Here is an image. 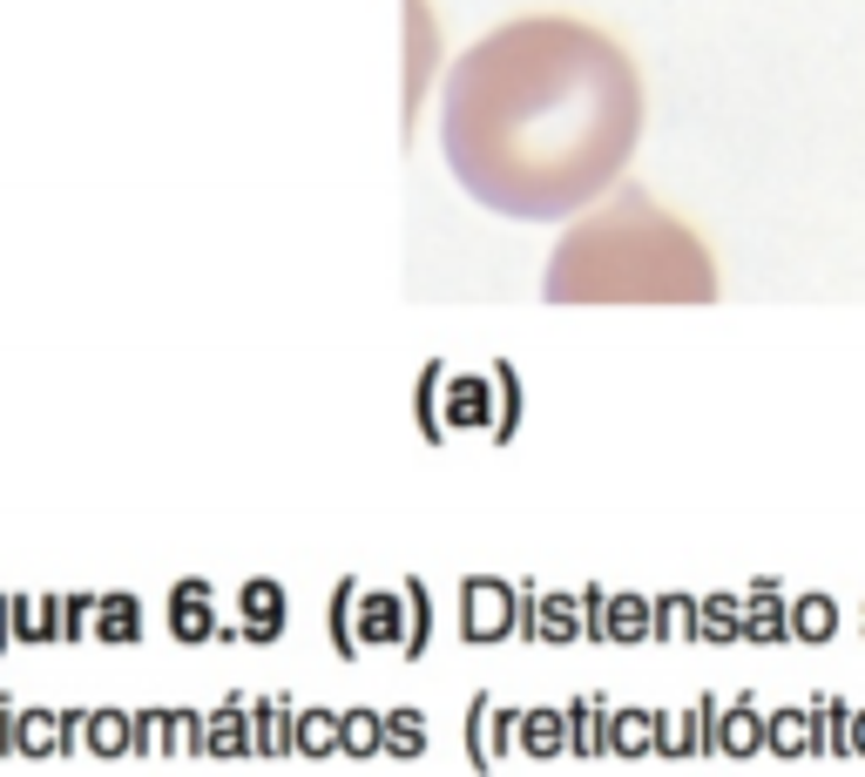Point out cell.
I'll list each match as a JSON object with an SVG mask.
<instances>
[{
	"label": "cell",
	"instance_id": "cell-1",
	"mask_svg": "<svg viewBox=\"0 0 865 777\" xmlns=\"http://www.w3.org/2000/svg\"><path fill=\"white\" fill-rule=\"evenodd\" d=\"M643 136V74L588 21L528 14L480 34L440 96V149L474 203L555 223L623 177Z\"/></svg>",
	"mask_w": 865,
	"mask_h": 777
},
{
	"label": "cell",
	"instance_id": "cell-2",
	"mask_svg": "<svg viewBox=\"0 0 865 777\" xmlns=\"http://www.w3.org/2000/svg\"><path fill=\"white\" fill-rule=\"evenodd\" d=\"M555 305H710L717 265L704 237L676 223L649 190H616L601 210L575 217L548 257Z\"/></svg>",
	"mask_w": 865,
	"mask_h": 777
},
{
	"label": "cell",
	"instance_id": "cell-3",
	"mask_svg": "<svg viewBox=\"0 0 865 777\" xmlns=\"http://www.w3.org/2000/svg\"><path fill=\"white\" fill-rule=\"evenodd\" d=\"M331 629H338V656H359L366 642H399L412 636V601L406 588H359V581H338L331 595Z\"/></svg>",
	"mask_w": 865,
	"mask_h": 777
},
{
	"label": "cell",
	"instance_id": "cell-4",
	"mask_svg": "<svg viewBox=\"0 0 865 777\" xmlns=\"http://www.w3.org/2000/svg\"><path fill=\"white\" fill-rule=\"evenodd\" d=\"M278 629H285V581L250 575L243 581V622H237V636L243 642H271Z\"/></svg>",
	"mask_w": 865,
	"mask_h": 777
},
{
	"label": "cell",
	"instance_id": "cell-5",
	"mask_svg": "<svg viewBox=\"0 0 865 777\" xmlns=\"http://www.w3.org/2000/svg\"><path fill=\"white\" fill-rule=\"evenodd\" d=\"M250 750H257V757L298 750V710H291L285 697H257V704H250Z\"/></svg>",
	"mask_w": 865,
	"mask_h": 777
},
{
	"label": "cell",
	"instance_id": "cell-6",
	"mask_svg": "<svg viewBox=\"0 0 865 777\" xmlns=\"http://www.w3.org/2000/svg\"><path fill=\"white\" fill-rule=\"evenodd\" d=\"M169 629H177L183 642L217 636V616H210V581H177V595H169Z\"/></svg>",
	"mask_w": 865,
	"mask_h": 777
},
{
	"label": "cell",
	"instance_id": "cell-7",
	"mask_svg": "<svg viewBox=\"0 0 865 777\" xmlns=\"http://www.w3.org/2000/svg\"><path fill=\"white\" fill-rule=\"evenodd\" d=\"M81 737H89L96 757H136V710H89Z\"/></svg>",
	"mask_w": 865,
	"mask_h": 777
},
{
	"label": "cell",
	"instance_id": "cell-8",
	"mask_svg": "<svg viewBox=\"0 0 865 777\" xmlns=\"http://www.w3.org/2000/svg\"><path fill=\"white\" fill-rule=\"evenodd\" d=\"M203 750H210V757H250V710H243L237 697L203 724Z\"/></svg>",
	"mask_w": 865,
	"mask_h": 777
},
{
	"label": "cell",
	"instance_id": "cell-9",
	"mask_svg": "<svg viewBox=\"0 0 865 777\" xmlns=\"http://www.w3.org/2000/svg\"><path fill=\"white\" fill-rule=\"evenodd\" d=\"M500 622H507V588L500 581H467V636L487 642V636H500Z\"/></svg>",
	"mask_w": 865,
	"mask_h": 777
},
{
	"label": "cell",
	"instance_id": "cell-10",
	"mask_svg": "<svg viewBox=\"0 0 865 777\" xmlns=\"http://www.w3.org/2000/svg\"><path fill=\"white\" fill-rule=\"evenodd\" d=\"M61 744H68V724L54 710H21L14 717V750L21 757H54Z\"/></svg>",
	"mask_w": 865,
	"mask_h": 777
},
{
	"label": "cell",
	"instance_id": "cell-11",
	"mask_svg": "<svg viewBox=\"0 0 865 777\" xmlns=\"http://www.w3.org/2000/svg\"><path fill=\"white\" fill-rule=\"evenodd\" d=\"M136 629H142V601L136 595H102L96 601V642H136Z\"/></svg>",
	"mask_w": 865,
	"mask_h": 777
},
{
	"label": "cell",
	"instance_id": "cell-12",
	"mask_svg": "<svg viewBox=\"0 0 865 777\" xmlns=\"http://www.w3.org/2000/svg\"><path fill=\"white\" fill-rule=\"evenodd\" d=\"M331 750H345V717L298 710V757H331Z\"/></svg>",
	"mask_w": 865,
	"mask_h": 777
},
{
	"label": "cell",
	"instance_id": "cell-13",
	"mask_svg": "<svg viewBox=\"0 0 865 777\" xmlns=\"http://www.w3.org/2000/svg\"><path fill=\"white\" fill-rule=\"evenodd\" d=\"M61 616H68V609H54L48 595H21V601H14V636H21V642H54Z\"/></svg>",
	"mask_w": 865,
	"mask_h": 777
},
{
	"label": "cell",
	"instance_id": "cell-14",
	"mask_svg": "<svg viewBox=\"0 0 865 777\" xmlns=\"http://www.w3.org/2000/svg\"><path fill=\"white\" fill-rule=\"evenodd\" d=\"M386 750V717L379 710H345V757H379Z\"/></svg>",
	"mask_w": 865,
	"mask_h": 777
},
{
	"label": "cell",
	"instance_id": "cell-15",
	"mask_svg": "<svg viewBox=\"0 0 865 777\" xmlns=\"http://www.w3.org/2000/svg\"><path fill=\"white\" fill-rule=\"evenodd\" d=\"M419 737H426L419 710H392V717H386V750H392V757H419Z\"/></svg>",
	"mask_w": 865,
	"mask_h": 777
},
{
	"label": "cell",
	"instance_id": "cell-16",
	"mask_svg": "<svg viewBox=\"0 0 865 777\" xmlns=\"http://www.w3.org/2000/svg\"><path fill=\"white\" fill-rule=\"evenodd\" d=\"M494 737H500V717H487V704H474L467 744H474V764H480V770H487V757H494Z\"/></svg>",
	"mask_w": 865,
	"mask_h": 777
},
{
	"label": "cell",
	"instance_id": "cell-17",
	"mask_svg": "<svg viewBox=\"0 0 865 777\" xmlns=\"http://www.w3.org/2000/svg\"><path fill=\"white\" fill-rule=\"evenodd\" d=\"M14 717H21V710H14L8 697H0V750H14Z\"/></svg>",
	"mask_w": 865,
	"mask_h": 777
},
{
	"label": "cell",
	"instance_id": "cell-18",
	"mask_svg": "<svg viewBox=\"0 0 865 777\" xmlns=\"http://www.w3.org/2000/svg\"><path fill=\"white\" fill-rule=\"evenodd\" d=\"M548 737H555V724H548V717H528V744H535V757L548 750Z\"/></svg>",
	"mask_w": 865,
	"mask_h": 777
},
{
	"label": "cell",
	"instance_id": "cell-19",
	"mask_svg": "<svg viewBox=\"0 0 865 777\" xmlns=\"http://www.w3.org/2000/svg\"><path fill=\"white\" fill-rule=\"evenodd\" d=\"M8 636H14V601H0V649H8Z\"/></svg>",
	"mask_w": 865,
	"mask_h": 777
}]
</instances>
